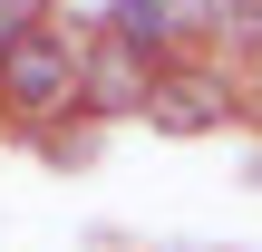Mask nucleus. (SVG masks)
<instances>
[{
	"instance_id": "1",
	"label": "nucleus",
	"mask_w": 262,
	"mask_h": 252,
	"mask_svg": "<svg viewBox=\"0 0 262 252\" xmlns=\"http://www.w3.org/2000/svg\"><path fill=\"white\" fill-rule=\"evenodd\" d=\"M0 117H78V29H58L49 10L0 29Z\"/></svg>"
},
{
	"instance_id": "2",
	"label": "nucleus",
	"mask_w": 262,
	"mask_h": 252,
	"mask_svg": "<svg viewBox=\"0 0 262 252\" xmlns=\"http://www.w3.org/2000/svg\"><path fill=\"white\" fill-rule=\"evenodd\" d=\"M136 117H156L165 136H214V126L243 117V87L214 78V68H175V58H165V68L146 78V107H136Z\"/></svg>"
},
{
	"instance_id": "3",
	"label": "nucleus",
	"mask_w": 262,
	"mask_h": 252,
	"mask_svg": "<svg viewBox=\"0 0 262 252\" xmlns=\"http://www.w3.org/2000/svg\"><path fill=\"white\" fill-rule=\"evenodd\" d=\"M146 78H156V58H136L126 39H107V29L78 39V107L88 117H136L146 107Z\"/></svg>"
},
{
	"instance_id": "4",
	"label": "nucleus",
	"mask_w": 262,
	"mask_h": 252,
	"mask_svg": "<svg viewBox=\"0 0 262 252\" xmlns=\"http://www.w3.org/2000/svg\"><path fill=\"white\" fill-rule=\"evenodd\" d=\"M88 29L126 39V49H136V58H156V68H165V58L185 49V29H175V0H107V10H97Z\"/></svg>"
}]
</instances>
